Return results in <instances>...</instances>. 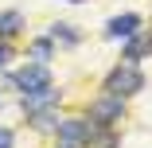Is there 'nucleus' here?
I'll return each instance as SVG.
<instances>
[{"instance_id":"nucleus-1","label":"nucleus","mask_w":152,"mask_h":148,"mask_svg":"<svg viewBox=\"0 0 152 148\" xmlns=\"http://www.w3.org/2000/svg\"><path fill=\"white\" fill-rule=\"evenodd\" d=\"M144 86V78H140V70L137 66H117L113 74H109V82H105V90L113 94V98H129V94H137Z\"/></svg>"},{"instance_id":"nucleus-2","label":"nucleus","mask_w":152,"mask_h":148,"mask_svg":"<svg viewBox=\"0 0 152 148\" xmlns=\"http://www.w3.org/2000/svg\"><path fill=\"white\" fill-rule=\"evenodd\" d=\"M12 82L23 94H35V90H43V86H51V74H47V66H20L12 74Z\"/></svg>"},{"instance_id":"nucleus-3","label":"nucleus","mask_w":152,"mask_h":148,"mask_svg":"<svg viewBox=\"0 0 152 148\" xmlns=\"http://www.w3.org/2000/svg\"><path fill=\"white\" fill-rule=\"evenodd\" d=\"M58 105V90L55 86H43V90H35V94H27L23 98V113L31 117V113H43V109H55Z\"/></svg>"},{"instance_id":"nucleus-4","label":"nucleus","mask_w":152,"mask_h":148,"mask_svg":"<svg viewBox=\"0 0 152 148\" xmlns=\"http://www.w3.org/2000/svg\"><path fill=\"white\" fill-rule=\"evenodd\" d=\"M55 133H58V140L66 148H82L86 136H90V125L86 121H63V125H55Z\"/></svg>"},{"instance_id":"nucleus-5","label":"nucleus","mask_w":152,"mask_h":148,"mask_svg":"<svg viewBox=\"0 0 152 148\" xmlns=\"http://www.w3.org/2000/svg\"><path fill=\"white\" fill-rule=\"evenodd\" d=\"M121 113H125V98H113V94H105L102 101H94V109H90L94 121H117Z\"/></svg>"},{"instance_id":"nucleus-6","label":"nucleus","mask_w":152,"mask_h":148,"mask_svg":"<svg viewBox=\"0 0 152 148\" xmlns=\"http://www.w3.org/2000/svg\"><path fill=\"white\" fill-rule=\"evenodd\" d=\"M137 27H140V20H137L133 12H121V16H113V20L105 23V31H109L113 39H121V35H133Z\"/></svg>"},{"instance_id":"nucleus-7","label":"nucleus","mask_w":152,"mask_h":148,"mask_svg":"<svg viewBox=\"0 0 152 148\" xmlns=\"http://www.w3.org/2000/svg\"><path fill=\"white\" fill-rule=\"evenodd\" d=\"M23 27V16L20 12H0V35H12Z\"/></svg>"},{"instance_id":"nucleus-8","label":"nucleus","mask_w":152,"mask_h":148,"mask_svg":"<svg viewBox=\"0 0 152 148\" xmlns=\"http://www.w3.org/2000/svg\"><path fill=\"white\" fill-rule=\"evenodd\" d=\"M148 51H152V39H148V35H133V43H129V55L137 58V55H148Z\"/></svg>"},{"instance_id":"nucleus-9","label":"nucleus","mask_w":152,"mask_h":148,"mask_svg":"<svg viewBox=\"0 0 152 148\" xmlns=\"http://www.w3.org/2000/svg\"><path fill=\"white\" fill-rule=\"evenodd\" d=\"M55 35H58V39H63L66 47H70V43H78V31H70V27H66V23H58V27H55Z\"/></svg>"},{"instance_id":"nucleus-10","label":"nucleus","mask_w":152,"mask_h":148,"mask_svg":"<svg viewBox=\"0 0 152 148\" xmlns=\"http://www.w3.org/2000/svg\"><path fill=\"white\" fill-rule=\"evenodd\" d=\"M31 51H35V58H47V55H51V39H35Z\"/></svg>"},{"instance_id":"nucleus-11","label":"nucleus","mask_w":152,"mask_h":148,"mask_svg":"<svg viewBox=\"0 0 152 148\" xmlns=\"http://www.w3.org/2000/svg\"><path fill=\"white\" fill-rule=\"evenodd\" d=\"M8 58H12V47H8V43H0V66H4Z\"/></svg>"},{"instance_id":"nucleus-12","label":"nucleus","mask_w":152,"mask_h":148,"mask_svg":"<svg viewBox=\"0 0 152 148\" xmlns=\"http://www.w3.org/2000/svg\"><path fill=\"white\" fill-rule=\"evenodd\" d=\"M0 148H12V133L8 129H0Z\"/></svg>"},{"instance_id":"nucleus-13","label":"nucleus","mask_w":152,"mask_h":148,"mask_svg":"<svg viewBox=\"0 0 152 148\" xmlns=\"http://www.w3.org/2000/svg\"><path fill=\"white\" fill-rule=\"evenodd\" d=\"M0 105H4V94H0Z\"/></svg>"}]
</instances>
